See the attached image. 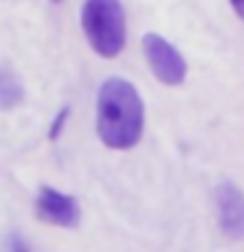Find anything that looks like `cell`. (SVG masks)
<instances>
[{"label":"cell","mask_w":244,"mask_h":252,"mask_svg":"<svg viewBox=\"0 0 244 252\" xmlns=\"http://www.w3.org/2000/svg\"><path fill=\"white\" fill-rule=\"evenodd\" d=\"M145 134V102L139 90L110 76L97 90V137L110 150H131Z\"/></svg>","instance_id":"cell-1"},{"label":"cell","mask_w":244,"mask_h":252,"mask_svg":"<svg viewBox=\"0 0 244 252\" xmlns=\"http://www.w3.org/2000/svg\"><path fill=\"white\" fill-rule=\"evenodd\" d=\"M82 29L100 58H116L126 47V13L121 0H84Z\"/></svg>","instance_id":"cell-2"},{"label":"cell","mask_w":244,"mask_h":252,"mask_svg":"<svg viewBox=\"0 0 244 252\" xmlns=\"http://www.w3.org/2000/svg\"><path fill=\"white\" fill-rule=\"evenodd\" d=\"M24 100V87L11 68H0V110H13Z\"/></svg>","instance_id":"cell-6"},{"label":"cell","mask_w":244,"mask_h":252,"mask_svg":"<svg viewBox=\"0 0 244 252\" xmlns=\"http://www.w3.org/2000/svg\"><path fill=\"white\" fill-rule=\"evenodd\" d=\"M66 118H68V108H63L58 116H55V121H53V126H50V139H58L61 137V129L66 126Z\"/></svg>","instance_id":"cell-7"},{"label":"cell","mask_w":244,"mask_h":252,"mask_svg":"<svg viewBox=\"0 0 244 252\" xmlns=\"http://www.w3.org/2000/svg\"><path fill=\"white\" fill-rule=\"evenodd\" d=\"M218 228L228 239H244V192L234 181H220L215 187Z\"/></svg>","instance_id":"cell-5"},{"label":"cell","mask_w":244,"mask_h":252,"mask_svg":"<svg viewBox=\"0 0 244 252\" xmlns=\"http://www.w3.org/2000/svg\"><path fill=\"white\" fill-rule=\"evenodd\" d=\"M34 213L39 220L50 226H61V228H74L82 220V208L71 194L58 192L53 187H42L37 192V202H34Z\"/></svg>","instance_id":"cell-4"},{"label":"cell","mask_w":244,"mask_h":252,"mask_svg":"<svg viewBox=\"0 0 244 252\" xmlns=\"http://www.w3.org/2000/svg\"><path fill=\"white\" fill-rule=\"evenodd\" d=\"M231 3V8H234V13L239 16V19L244 21V0H228Z\"/></svg>","instance_id":"cell-8"},{"label":"cell","mask_w":244,"mask_h":252,"mask_svg":"<svg viewBox=\"0 0 244 252\" xmlns=\"http://www.w3.org/2000/svg\"><path fill=\"white\" fill-rule=\"evenodd\" d=\"M53 3H61V0H53Z\"/></svg>","instance_id":"cell-9"},{"label":"cell","mask_w":244,"mask_h":252,"mask_svg":"<svg viewBox=\"0 0 244 252\" xmlns=\"http://www.w3.org/2000/svg\"><path fill=\"white\" fill-rule=\"evenodd\" d=\"M142 53H145V61L152 76L165 87H179L186 82V61L184 55L179 53L176 45H171L163 34H155V32H147L142 37Z\"/></svg>","instance_id":"cell-3"}]
</instances>
